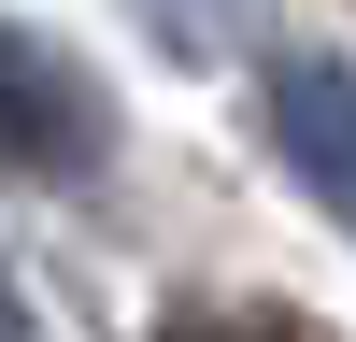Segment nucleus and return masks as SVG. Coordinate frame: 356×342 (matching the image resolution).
<instances>
[{"label": "nucleus", "instance_id": "1", "mask_svg": "<svg viewBox=\"0 0 356 342\" xmlns=\"http://www.w3.org/2000/svg\"><path fill=\"white\" fill-rule=\"evenodd\" d=\"M100 157H114V114H100V86H86L72 57L43 43V28H15V15H0V171L86 186Z\"/></svg>", "mask_w": 356, "mask_h": 342}, {"label": "nucleus", "instance_id": "2", "mask_svg": "<svg viewBox=\"0 0 356 342\" xmlns=\"http://www.w3.org/2000/svg\"><path fill=\"white\" fill-rule=\"evenodd\" d=\"M271 142H285V171L356 228V72L342 57H285L271 72Z\"/></svg>", "mask_w": 356, "mask_h": 342}, {"label": "nucleus", "instance_id": "3", "mask_svg": "<svg viewBox=\"0 0 356 342\" xmlns=\"http://www.w3.org/2000/svg\"><path fill=\"white\" fill-rule=\"evenodd\" d=\"M171 342H300L285 314H171Z\"/></svg>", "mask_w": 356, "mask_h": 342}, {"label": "nucleus", "instance_id": "4", "mask_svg": "<svg viewBox=\"0 0 356 342\" xmlns=\"http://www.w3.org/2000/svg\"><path fill=\"white\" fill-rule=\"evenodd\" d=\"M0 342H43V328H29V300H15V285H0Z\"/></svg>", "mask_w": 356, "mask_h": 342}]
</instances>
